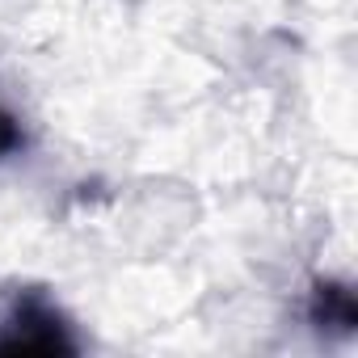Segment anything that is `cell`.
I'll return each instance as SVG.
<instances>
[{
    "mask_svg": "<svg viewBox=\"0 0 358 358\" xmlns=\"http://www.w3.org/2000/svg\"><path fill=\"white\" fill-rule=\"evenodd\" d=\"M22 148V127L9 118V114H0V156H9Z\"/></svg>",
    "mask_w": 358,
    "mask_h": 358,
    "instance_id": "cell-1",
    "label": "cell"
}]
</instances>
